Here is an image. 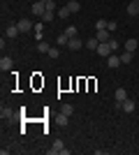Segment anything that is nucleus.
I'll use <instances>...</instances> for the list:
<instances>
[{
    "instance_id": "6e6552de",
    "label": "nucleus",
    "mask_w": 139,
    "mask_h": 155,
    "mask_svg": "<svg viewBox=\"0 0 139 155\" xmlns=\"http://www.w3.org/2000/svg\"><path fill=\"white\" fill-rule=\"evenodd\" d=\"M0 118H2V120H5V118H7V120H12V118H14V111L9 109V107L2 104V109H0Z\"/></svg>"
},
{
    "instance_id": "4be33fe9",
    "label": "nucleus",
    "mask_w": 139,
    "mask_h": 155,
    "mask_svg": "<svg viewBox=\"0 0 139 155\" xmlns=\"http://www.w3.org/2000/svg\"><path fill=\"white\" fill-rule=\"evenodd\" d=\"M77 32H79V30H77L74 26H67L65 28V35H67V37H77Z\"/></svg>"
},
{
    "instance_id": "5701e85b",
    "label": "nucleus",
    "mask_w": 139,
    "mask_h": 155,
    "mask_svg": "<svg viewBox=\"0 0 139 155\" xmlns=\"http://www.w3.org/2000/svg\"><path fill=\"white\" fill-rule=\"evenodd\" d=\"M109 46H111V51H114V53H118V39H114V37H111V39H109Z\"/></svg>"
},
{
    "instance_id": "a878e982",
    "label": "nucleus",
    "mask_w": 139,
    "mask_h": 155,
    "mask_svg": "<svg viewBox=\"0 0 139 155\" xmlns=\"http://www.w3.org/2000/svg\"><path fill=\"white\" fill-rule=\"evenodd\" d=\"M67 42H70V37H67L65 32H63V35L58 37V44H60V46H67Z\"/></svg>"
},
{
    "instance_id": "9d476101",
    "label": "nucleus",
    "mask_w": 139,
    "mask_h": 155,
    "mask_svg": "<svg viewBox=\"0 0 139 155\" xmlns=\"http://www.w3.org/2000/svg\"><path fill=\"white\" fill-rule=\"evenodd\" d=\"M5 35H7L9 39H12V37H19V35H21V30H19V26L14 23V26H9V28L5 30Z\"/></svg>"
},
{
    "instance_id": "a211bd4d",
    "label": "nucleus",
    "mask_w": 139,
    "mask_h": 155,
    "mask_svg": "<svg viewBox=\"0 0 139 155\" xmlns=\"http://www.w3.org/2000/svg\"><path fill=\"white\" fill-rule=\"evenodd\" d=\"M67 9H70V12H79L81 9V5H79V0H70V2H67Z\"/></svg>"
},
{
    "instance_id": "bb28decb",
    "label": "nucleus",
    "mask_w": 139,
    "mask_h": 155,
    "mask_svg": "<svg viewBox=\"0 0 139 155\" xmlns=\"http://www.w3.org/2000/svg\"><path fill=\"white\" fill-rule=\"evenodd\" d=\"M46 56H49V58H58V56H60V51L56 49V46H51V51L46 53Z\"/></svg>"
},
{
    "instance_id": "412c9836",
    "label": "nucleus",
    "mask_w": 139,
    "mask_h": 155,
    "mask_svg": "<svg viewBox=\"0 0 139 155\" xmlns=\"http://www.w3.org/2000/svg\"><path fill=\"white\" fill-rule=\"evenodd\" d=\"M60 114H65V116H72V114H74V107H72V104H63V107H60Z\"/></svg>"
},
{
    "instance_id": "7ed1b4c3",
    "label": "nucleus",
    "mask_w": 139,
    "mask_h": 155,
    "mask_svg": "<svg viewBox=\"0 0 139 155\" xmlns=\"http://www.w3.org/2000/svg\"><path fill=\"white\" fill-rule=\"evenodd\" d=\"M16 26H19V30L23 32V35H26V32H30V30H35V23L30 19H19V23H16Z\"/></svg>"
},
{
    "instance_id": "0eeeda50",
    "label": "nucleus",
    "mask_w": 139,
    "mask_h": 155,
    "mask_svg": "<svg viewBox=\"0 0 139 155\" xmlns=\"http://www.w3.org/2000/svg\"><path fill=\"white\" fill-rule=\"evenodd\" d=\"M127 14H130V16H137V14H139V0H130V5H127Z\"/></svg>"
},
{
    "instance_id": "1a4fd4ad",
    "label": "nucleus",
    "mask_w": 139,
    "mask_h": 155,
    "mask_svg": "<svg viewBox=\"0 0 139 155\" xmlns=\"http://www.w3.org/2000/svg\"><path fill=\"white\" fill-rule=\"evenodd\" d=\"M98 53L100 56H111V46H109V42H107V44H102V42H100V46H98Z\"/></svg>"
},
{
    "instance_id": "f257e3e1",
    "label": "nucleus",
    "mask_w": 139,
    "mask_h": 155,
    "mask_svg": "<svg viewBox=\"0 0 139 155\" xmlns=\"http://www.w3.org/2000/svg\"><path fill=\"white\" fill-rule=\"evenodd\" d=\"M46 153H49V155H70V148H65V143H63V141H53V146H51V148H49V150H46Z\"/></svg>"
},
{
    "instance_id": "cd10ccee",
    "label": "nucleus",
    "mask_w": 139,
    "mask_h": 155,
    "mask_svg": "<svg viewBox=\"0 0 139 155\" xmlns=\"http://www.w3.org/2000/svg\"><path fill=\"white\" fill-rule=\"evenodd\" d=\"M116 28H118V26H116V21H109V23H107V30H109V32H114Z\"/></svg>"
},
{
    "instance_id": "f8f14e48",
    "label": "nucleus",
    "mask_w": 139,
    "mask_h": 155,
    "mask_svg": "<svg viewBox=\"0 0 139 155\" xmlns=\"http://www.w3.org/2000/svg\"><path fill=\"white\" fill-rule=\"evenodd\" d=\"M121 111H125V114H132V111H134V102H132V100H125V102H121Z\"/></svg>"
},
{
    "instance_id": "6ab92c4d",
    "label": "nucleus",
    "mask_w": 139,
    "mask_h": 155,
    "mask_svg": "<svg viewBox=\"0 0 139 155\" xmlns=\"http://www.w3.org/2000/svg\"><path fill=\"white\" fill-rule=\"evenodd\" d=\"M53 19H58V14L51 12V9H46V12L42 14V21H53Z\"/></svg>"
},
{
    "instance_id": "393cba45",
    "label": "nucleus",
    "mask_w": 139,
    "mask_h": 155,
    "mask_svg": "<svg viewBox=\"0 0 139 155\" xmlns=\"http://www.w3.org/2000/svg\"><path fill=\"white\" fill-rule=\"evenodd\" d=\"M107 23H109V21H104V19H98V23H95V26H98V30H107Z\"/></svg>"
},
{
    "instance_id": "b1692460",
    "label": "nucleus",
    "mask_w": 139,
    "mask_h": 155,
    "mask_svg": "<svg viewBox=\"0 0 139 155\" xmlns=\"http://www.w3.org/2000/svg\"><path fill=\"white\" fill-rule=\"evenodd\" d=\"M67 120H70V116H65V114H60V116H58V123H60V127H65V125H67Z\"/></svg>"
},
{
    "instance_id": "f3484780",
    "label": "nucleus",
    "mask_w": 139,
    "mask_h": 155,
    "mask_svg": "<svg viewBox=\"0 0 139 155\" xmlns=\"http://www.w3.org/2000/svg\"><path fill=\"white\" fill-rule=\"evenodd\" d=\"M86 46L91 49V51H98V46H100V39H98V37H91V39L86 42Z\"/></svg>"
},
{
    "instance_id": "20e7f679",
    "label": "nucleus",
    "mask_w": 139,
    "mask_h": 155,
    "mask_svg": "<svg viewBox=\"0 0 139 155\" xmlns=\"http://www.w3.org/2000/svg\"><path fill=\"white\" fill-rule=\"evenodd\" d=\"M14 67V60L9 58V56H2V58H0V70L2 72H9Z\"/></svg>"
},
{
    "instance_id": "f03ea898",
    "label": "nucleus",
    "mask_w": 139,
    "mask_h": 155,
    "mask_svg": "<svg viewBox=\"0 0 139 155\" xmlns=\"http://www.w3.org/2000/svg\"><path fill=\"white\" fill-rule=\"evenodd\" d=\"M30 12H33L35 16H42V14L46 12V0H37V2H33V7H30Z\"/></svg>"
},
{
    "instance_id": "423d86ee",
    "label": "nucleus",
    "mask_w": 139,
    "mask_h": 155,
    "mask_svg": "<svg viewBox=\"0 0 139 155\" xmlns=\"http://www.w3.org/2000/svg\"><path fill=\"white\" fill-rule=\"evenodd\" d=\"M107 65H109L111 70H116L118 65H123V63H121V56H116V53H111V56H107Z\"/></svg>"
},
{
    "instance_id": "9b49d317",
    "label": "nucleus",
    "mask_w": 139,
    "mask_h": 155,
    "mask_svg": "<svg viewBox=\"0 0 139 155\" xmlns=\"http://www.w3.org/2000/svg\"><path fill=\"white\" fill-rule=\"evenodd\" d=\"M95 37H98L102 44H107V42L111 39V32H109V30H98V35H95Z\"/></svg>"
},
{
    "instance_id": "dca6fc26",
    "label": "nucleus",
    "mask_w": 139,
    "mask_h": 155,
    "mask_svg": "<svg viewBox=\"0 0 139 155\" xmlns=\"http://www.w3.org/2000/svg\"><path fill=\"white\" fill-rule=\"evenodd\" d=\"M37 51H40V53H49V51H51V44L42 39V42H37Z\"/></svg>"
},
{
    "instance_id": "ddd939ff",
    "label": "nucleus",
    "mask_w": 139,
    "mask_h": 155,
    "mask_svg": "<svg viewBox=\"0 0 139 155\" xmlns=\"http://www.w3.org/2000/svg\"><path fill=\"white\" fill-rule=\"evenodd\" d=\"M118 56H121V63H123V65L132 63V58H134V53H132V51H123V53H118Z\"/></svg>"
},
{
    "instance_id": "c85d7f7f",
    "label": "nucleus",
    "mask_w": 139,
    "mask_h": 155,
    "mask_svg": "<svg viewBox=\"0 0 139 155\" xmlns=\"http://www.w3.org/2000/svg\"><path fill=\"white\" fill-rule=\"evenodd\" d=\"M46 9H51V12H56V2H53V0H46Z\"/></svg>"
},
{
    "instance_id": "4468645a",
    "label": "nucleus",
    "mask_w": 139,
    "mask_h": 155,
    "mask_svg": "<svg viewBox=\"0 0 139 155\" xmlns=\"http://www.w3.org/2000/svg\"><path fill=\"white\" fill-rule=\"evenodd\" d=\"M137 46H139V42H137V39H134V37H130V39H127V42H125V51H137Z\"/></svg>"
},
{
    "instance_id": "2eb2a0df",
    "label": "nucleus",
    "mask_w": 139,
    "mask_h": 155,
    "mask_svg": "<svg viewBox=\"0 0 139 155\" xmlns=\"http://www.w3.org/2000/svg\"><path fill=\"white\" fill-rule=\"evenodd\" d=\"M125 100H127V91H125V88H116V102H125Z\"/></svg>"
},
{
    "instance_id": "aec40b11",
    "label": "nucleus",
    "mask_w": 139,
    "mask_h": 155,
    "mask_svg": "<svg viewBox=\"0 0 139 155\" xmlns=\"http://www.w3.org/2000/svg\"><path fill=\"white\" fill-rule=\"evenodd\" d=\"M56 14H58V19H67L72 12H70V9H67V5H65V7H60V9H56Z\"/></svg>"
},
{
    "instance_id": "39448f33",
    "label": "nucleus",
    "mask_w": 139,
    "mask_h": 155,
    "mask_svg": "<svg viewBox=\"0 0 139 155\" xmlns=\"http://www.w3.org/2000/svg\"><path fill=\"white\" fill-rule=\"evenodd\" d=\"M81 46H84V42H81L79 37H70V42H67V49H70V51H79Z\"/></svg>"
}]
</instances>
